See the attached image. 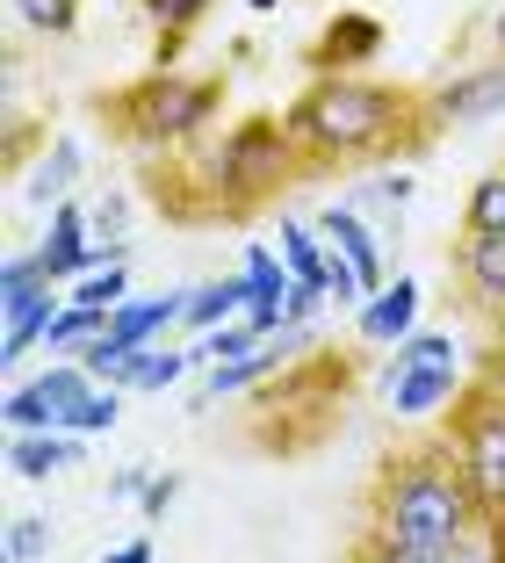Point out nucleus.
Returning <instances> with one entry per match:
<instances>
[{"instance_id":"nucleus-1","label":"nucleus","mask_w":505,"mask_h":563,"mask_svg":"<svg viewBox=\"0 0 505 563\" xmlns=\"http://www.w3.org/2000/svg\"><path fill=\"white\" fill-rule=\"evenodd\" d=\"M310 166L296 152L289 123L253 109V117L224 123V137L174 152L145 174V196L160 202L174 224H253L261 210H275L282 188L304 181Z\"/></svg>"},{"instance_id":"nucleus-2","label":"nucleus","mask_w":505,"mask_h":563,"mask_svg":"<svg viewBox=\"0 0 505 563\" xmlns=\"http://www.w3.org/2000/svg\"><path fill=\"white\" fill-rule=\"evenodd\" d=\"M282 123L310 174H361L383 159H411L440 137L426 117V87H391L369 73H310Z\"/></svg>"},{"instance_id":"nucleus-3","label":"nucleus","mask_w":505,"mask_h":563,"mask_svg":"<svg viewBox=\"0 0 505 563\" xmlns=\"http://www.w3.org/2000/svg\"><path fill=\"white\" fill-rule=\"evenodd\" d=\"M361 528L391 534V542L419 549V556H455L462 542L484 534V498H476L462 448L440 433H405L383 448L369 492H361Z\"/></svg>"},{"instance_id":"nucleus-4","label":"nucleus","mask_w":505,"mask_h":563,"mask_svg":"<svg viewBox=\"0 0 505 563\" xmlns=\"http://www.w3.org/2000/svg\"><path fill=\"white\" fill-rule=\"evenodd\" d=\"M224 73H180V66H152L138 80L95 95V117L109 123L116 145L145 152V159H174V152L202 145L224 117Z\"/></svg>"},{"instance_id":"nucleus-5","label":"nucleus","mask_w":505,"mask_h":563,"mask_svg":"<svg viewBox=\"0 0 505 563\" xmlns=\"http://www.w3.org/2000/svg\"><path fill=\"white\" fill-rule=\"evenodd\" d=\"M448 441L462 448V470H470L484 514L505 506V383L491 376H470L462 398L448 405Z\"/></svg>"},{"instance_id":"nucleus-6","label":"nucleus","mask_w":505,"mask_h":563,"mask_svg":"<svg viewBox=\"0 0 505 563\" xmlns=\"http://www.w3.org/2000/svg\"><path fill=\"white\" fill-rule=\"evenodd\" d=\"M462 362H455V340L448 332H411L397 340V368H391V412L397 419H426L440 405L462 398Z\"/></svg>"},{"instance_id":"nucleus-7","label":"nucleus","mask_w":505,"mask_h":563,"mask_svg":"<svg viewBox=\"0 0 505 563\" xmlns=\"http://www.w3.org/2000/svg\"><path fill=\"white\" fill-rule=\"evenodd\" d=\"M426 117H433L440 137L505 117V51L491 58V66H462V73H448V80H433L426 87Z\"/></svg>"},{"instance_id":"nucleus-8","label":"nucleus","mask_w":505,"mask_h":563,"mask_svg":"<svg viewBox=\"0 0 505 563\" xmlns=\"http://www.w3.org/2000/svg\"><path fill=\"white\" fill-rule=\"evenodd\" d=\"M87 398H95V376L80 362H58L36 383H15L8 405H0V419H8V433H51V427H66V412Z\"/></svg>"},{"instance_id":"nucleus-9","label":"nucleus","mask_w":505,"mask_h":563,"mask_svg":"<svg viewBox=\"0 0 505 563\" xmlns=\"http://www.w3.org/2000/svg\"><path fill=\"white\" fill-rule=\"evenodd\" d=\"M448 275L476 318H505V232H462L448 253Z\"/></svg>"},{"instance_id":"nucleus-10","label":"nucleus","mask_w":505,"mask_h":563,"mask_svg":"<svg viewBox=\"0 0 505 563\" xmlns=\"http://www.w3.org/2000/svg\"><path fill=\"white\" fill-rule=\"evenodd\" d=\"M375 58H383V22L361 15V8H340L304 51L310 73H361V66H375Z\"/></svg>"},{"instance_id":"nucleus-11","label":"nucleus","mask_w":505,"mask_h":563,"mask_svg":"<svg viewBox=\"0 0 505 563\" xmlns=\"http://www.w3.org/2000/svg\"><path fill=\"white\" fill-rule=\"evenodd\" d=\"M419 282H383V289H375L369 303H361V340H369V347H397V340H411V332H419Z\"/></svg>"},{"instance_id":"nucleus-12","label":"nucleus","mask_w":505,"mask_h":563,"mask_svg":"<svg viewBox=\"0 0 505 563\" xmlns=\"http://www.w3.org/2000/svg\"><path fill=\"white\" fill-rule=\"evenodd\" d=\"M36 261H44L51 282H80L87 267H101V246L87 239V217L73 210V202H58V217H51V239L36 246Z\"/></svg>"},{"instance_id":"nucleus-13","label":"nucleus","mask_w":505,"mask_h":563,"mask_svg":"<svg viewBox=\"0 0 505 563\" xmlns=\"http://www.w3.org/2000/svg\"><path fill=\"white\" fill-rule=\"evenodd\" d=\"M73 463H80V433H66V427H51V433H8V470L30 477V484L58 477V470H73Z\"/></svg>"},{"instance_id":"nucleus-14","label":"nucleus","mask_w":505,"mask_h":563,"mask_svg":"<svg viewBox=\"0 0 505 563\" xmlns=\"http://www.w3.org/2000/svg\"><path fill=\"white\" fill-rule=\"evenodd\" d=\"M245 303H253V282H245V267H239V275H224V282L188 289V318H180V325L188 332H217V325H231V318H245Z\"/></svg>"},{"instance_id":"nucleus-15","label":"nucleus","mask_w":505,"mask_h":563,"mask_svg":"<svg viewBox=\"0 0 505 563\" xmlns=\"http://www.w3.org/2000/svg\"><path fill=\"white\" fill-rule=\"evenodd\" d=\"M138 8H145V22L160 30V66H174V51L202 30V15H210L217 0H138Z\"/></svg>"},{"instance_id":"nucleus-16","label":"nucleus","mask_w":505,"mask_h":563,"mask_svg":"<svg viewBox=\"0 0 505 563\" xmlns=\"http://www.w3.org/2000/svg\"><path fill=\"white\" fill-rule=\"evenodd\" d=\"M44 297H58V282L44 275V261H36V253H15V261L0 267V318H22V311H36Z\"/></svg>"},{"instance_id":"nucleus-17","label":"nucleus","mask_w":505,"mask_h":563,"mask_svg":"<svg viewBox=\"0 0 505 563\" xmlns=\"http://www.w3.org/2000/svg\"><path fill=\"white\" fill-rule=\"evenodd\" d=\"M188 368H196V354H174V347H138L131 362L116 368V390H166V383H180L188 376Z\"/></svg>"},{"instance_id":"nucleus-18","label":"nucleus","mask_w":505,"mask_h":563,"mask_svg":"<svg viewBox=\"0 0 505 563\" xmlns=\"http://www.w3.org/2000/svg\"><path fill=\"white\" fill-rule=\"evenodd\" d=\"M282 261H289V275L304 289H326V275H332V246L318 224H282Z\"/></svg>"},{"instance_id":"nucleus-19","label":"nucleus","mask_w":505,"mask_h":563,"mask_svg":"<svg viewBox=\"0 0 505 563\" xmlns=\"http://www.w3.org/2000/svg\"><path fill=\"white\" fill-rule=\"evenodd\" d=\"M462 232H505V166H491L462 196Z\"/></svg>"},{"instance_id":"nucleus-20","label":"nucleus","mask_w":505,"mask_h":563,"mask_svg":"<svg viewBox=\"0 0 505 563\" xmlns=\"http://www.w3.org/2000/svg\"><path fill=\"white\" fill-rule=\"evenodd\" d=\"M8 8H15L22 30H36V36H73L87 0H8Z\"/></svg>"},{"instance_id":"nucleus-21","label":"nucleus","mask_w":505,"mask_h":563,"mask_svg":"<svg viewBox=\"0 0 505 563\" xmlns=\"http://www.w3.org/2000/svg\"><path fill=\"white\" fill-rule=\"evenodd\" d=\"M340 563H440V556H419V549L391 542V534H375V528H354V542L340 549Z\"/></svg>"},{"instance_id":"nucleus-22","label":"nucleus","mask_w":505,"mask_h":563,"mask_svg":"<svg viewBox=\"0 0 505 563\" xmlns=\"http://www.w3.org/2000/svg\"><path fill=\"white\" fill-rule=\"evenodd\" d=\"M116 412H123V390H116V383L101 390V383H95V398L66 412V433H80V441H87V433H109V427H116Z\"/></svg>"},{"instance_id":"nucleus-23","label":"nucleus","mask_w":505,"mask_h":563,"mask_svg":"<svg viewBox=\"0 0 505 563\" xmlns=\"http://www.w3.org/2000/svg\"><path fill=\"white\" fill-rule=\"evenodd\" d=\"M123 289H131V282H123V261H109V267H95V275L73 282V303H87V311H116Z\"/></svg>"},{"instance_id":"nucleus-24","label":"nucleus","mask_w":505,"mask_h":563,"mask_svg":"<svg viewBox=\"0 0 505 563\" xmlns=\"http://www.w3.org/2000/svg\"><path fill=\"white\" fill-rule=\"evenodd\" d=\"M73 166H80V152H73V137H58V152L44 159V174H36V188H30V196H36V202H66Z\"/></svg>"},{"instance_id":"nucleus-25","label":"nucleus","mask_w":505,"mask_h":563,"mask_svg":"<svg viewBox=\"0 0 505 563\" xmlns=\"http://www.w3.org/2000/svg\"><path fill=\"white\" fill-rule=\"evenodd\" d=\"M51 549V520H15V528H8V563H36Z\"/></svg>"},{"instance_id":"nucleus-26","label":"nucleus","mask_w":505,"mask_h":563,"mask_svg":"<svg viewBox=\"0 0 505 563\" xmlns=\"http://www.w3.org/2000/svg\"><path fill=\"white\" fill-rule=\"evenodd\" d=\"M174 498H180V477H152V484H145V498H138V506H145V520H160L166 506H174Z\"/></svg>"},{"instance_id":"nucleus-27","label":"nucleus","mask_w":505,"mask_h":563,"mask_svg":"<svg viewBox=\"0 0 505 563\" xmlns=\"http://www.w3.org/2000/svg\"><path fill=\"white\" fill-rule=\"evenodd\" d=\"M145 484H152V463H131L123 477L109 484V492H116V498H145Z\"/></svg>"},{"instance_id":"nucleus-28","label":"nucleus","mask_w":505,"mask_h":563,"mask_svg":"<svg viewBox=\"0 0 505 563\" xmlns=\"http://www.w3.org/2000/svg\"><path fill=\"white\" fill-rule=\"evenodd\" d=\"M484 549H491V563H505V506L484 514Z\"/></svg>"},{"instance_id":"nucleus-29","label":"nucleus","mask_w":505,"mask_h":563,"mask_svg":"<svg viewBox=\"0 0 505 563\" xmlns=\"http://www.w3.org/2000/svg\"><path fill=\"white\" fill-rule=\"evenodd\" d=\"M101 563H160V556H152V542H131V549H109Z\"/></svg>"},{"instance_id":"nucleus-30","label":"nucleus","mask_w":505,"mask_h":563,"mask_svg":"<svg viewBox=\"0 0 505 563\" xmlns=\"http://www.w3.org/2000/svg\"><path fill=\"white\" fill-rule=\"evenodd\" d=\"M440 563H491V549H484V534H476V542H462L455 556H440Z\"/></svg>"},{"instance_id":"nucleus-31","label":"nucleus","mask_w":505,"mask_h":563,"mask_svg":"<svg viewBox=\"0 0 505 563\" xmlns=\"http://www.w3.org/2000/svg\"><path fill=\"white\" fill-rule=\"evenodd\" d=\"M491 44L505 51V8H498V15H491Z\"/></svg>"},{"instance_id":"nucleus-32","label":"nucleus","mask_w":505,"mask_h":563,"mask_svg":"<svg viewBox=\"0 0 505 563\" xmlns=\"http://www.w3.org/2000/svg\"><path fill=\"white\" fill-rule=\"evenodd\" d=\"M253 8H261V15H267V8H275V0H253Z\"/></svg>"}]
</instances>
